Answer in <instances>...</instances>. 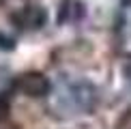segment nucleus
<instances>
[{"label":"nucleus","instance_id":"nucleus-5","mask_svg":"<svg viewBox=\"0 0 131 129\" xmlns=\"http://www.w3.org/2000/svg\"><path fill=\"white\" fill-rule=\"evenodd\" d=\"M0 50H2V52H11V50H15V41L11 39V37L2 35V32H0Z\"/></svg>","mask_w":131,"mask_h":129},{"label":"nucleus","instance_id":"nucleus-3","mask_svg":"<svg viewBox=\"0 0 131 129\" xmlns=\"http://www.w3.org/2000/svg\"><path fill=\"white\" fill-rule=\"evenodd\" d=\"M15 90L28 95V97H47L52 93V82L39 71H28L15 78Z\"/></svg>","mask_w":131,"mask_h":129},{"label":"nucleus","instance_id":"nucleus-4","mask_svg":"<svg viewBox=\"0 0 131 129\" xmlns=\"http://www.w3.org/2000/svg\"><path fill=\"white\" fill-rule=\"evenodd\" d=\"M9 110H11V95L0 93V121H4L9 116Z\"/></svg>","mask_w":131,"mask_h":129},{"label":"nucleus","instance_id":"nucleus-2","mask_svg":"<svg viewBox=\"0 0 131 129\" xmlns=\"http://www.w3.org/2000/svg\"><path fill=\"white\" fill-rule=\"evenodd\" d=\"M11 22L19 30H39L47 24V9L41 4H28L11 13Z\"/></svg>","mask_w":131,"mask_h":129},{"label":"nucleus","instance_id":"nucleus-7","mask_svg":"<svg viewBox=\"0 0 131 129\" xmlns=\"http://www.w3.org/2000/svg\"><path fill=\"white\" fill-rule=\"evenodd\" d=\"M121 4L123 7H131V0H121Z\"/></svg>","mask_w":131,"mask_h":129},{"label":"nucleus","instance_id":"nucleus-6","mask_svg":"<svg viewBox=\"0 0 131 129\" xmlns=\"http://www.w3.org/2000/svg\"><path fill=\"white\" fill-rule=\"evenodd\" d=\"M123 73H125V78H127V82H131V56L123 64Z\"/></svg>","mask_w":131,"mask_h":129},{"label":"nucleus","instance_id":"nucleus-1","mask_svg":"<svg viewBox=\"0 0 131 129\" xmlns=\"http://www.w3.org/2000/svg\"><path fill=\"white\" fill-rule=\"evenodd\" d=\"M101 101L99 88L82 78H62V88L58 95V105L71 114H90Z\"/></svg>","mask_w":131,"mask_h":129}]
</instances>
